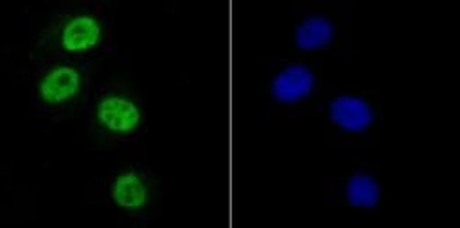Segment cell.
Listing matches in <instances>:
<instances>
[{"label":"cell","instance_id":"1","mask_svg":"<svg viewBox=\"0 0 460 228\" xmlns=\"http://www.w3.org/2000/svg\"><path fill=\"white\" fill-rule=\"evenodd\" d=\"M117 21L100 0H65L37 13L30 26V54L103 68L114 59Z\"/></svg>","mask_w":460,"mask_h":228},{"label":"cell","instance_id":"2","mask_svg":"<svg viewBox=\"0 0 460 228\" xmlns=\"http://www.w3.org/2000/svg\"><path fill=\"white\" fill-rule=\"evenodd\" d=\"M15 59L19 61L15 72L22 75L28 87L35 117L52 126L70 124L84 117L98 87L100 68L75 61L37 57L28 50L17 54Z\"/></svg>","mask_w":460,"mask_h":228},{"label":"cell","instance_id":"3","mask_svg":"<svg viewBox=\"0 0 460 228\" xmlns=\"http://www.w3.org/2000/svg\"><path fill=\"white\" fill-rule=\"evenodd\" d=\"M147 96L138 85L120 78L105 80L98 83L80 118L82 127L75 140L96 153L140 147L147 131Z\"/></svg>","mask_w":460,"mask_h":228},{"label":"cell","instance_id":"4","mask_svg":"<svg viewBox=\"0 0 460 228\" xmlns=\"http://www.w3.org/2000/svg\"><path fill=\"white\" fill-rule=\"evenodd\" d=\"M173 184L149 164L126 159L96 184V203L124 224L155 221L170 205Z\"/></svg>","mask_w":460,"mask_h":228},{"label":"cell","instance_id":"5","mask_svg":"<svg viewBox=\"0 0 460 228\" xmlns=\"http://www.w3.org/2000/svg\"><path fill=\"white\" fill-rule=\"evenodd\" d=\"M314 117L323 120L332 147H367L383 133V98L365 89L326 92Z\"/></svg>","mask_w":460,"mask_h":228},{"label":"cell","instance_id":"6","mask_svg":"<svg viewBox=\"0 0 460 228\" xmlns=\"http://www.w3.org/2000/svg\"><path fill=\"white\" fill-rule=\"evenodd\" d=\"M324 94V61L286 57L273 63L265 74V112L271 118L315 114Z\"/></svg>","mask_w":460,"mask_h":228},{"label":"cell","instance_id":"7","mask_svg":"<svg viewBox=\"0 0 460 228\" xmlns=\"http://www.w3.org/2000/svg\"><path fill=\"white\" fill-rule=\"evenodd\" d=\"M354 39V22L341 0H302L295 6L293 47L302 57H344Z\"/></svg>","mask_w":460,"mask_h":228},{"label":"cell","instance_id":"8","mask_svg":"<svg viewBox=\"0 0 460 228\" xmlns=\"http://www.w3.org/2000/svg\"><path fill=\"white\" fill-rule=\"evenodd\" d=\"M326 205L376 214L383 201L381 171L374 166H356L349 173L326 179Z\"/></svg>","mask_w":460,"mask_h":228}]
</instances>
